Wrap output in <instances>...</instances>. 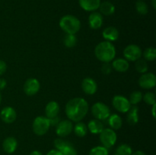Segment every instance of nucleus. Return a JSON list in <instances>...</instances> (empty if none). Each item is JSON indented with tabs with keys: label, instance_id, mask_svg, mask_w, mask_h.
I'll return each instance as SVG.
<instances>
[{
	"label": "nucleus",
	"instance_id": "nucleus-34",
	"mask_svg": "<svg viewBox=\"0 0 156 155\" xmlns=\"http://www.w3.org/2000/svg\"><path fill=\"white\" fill-rule=\"evenodd\" d=\"M69 144H70L69 141H65L63 139H61V138H57V139L55 140L54 141V146L56 148V150H58L59 151H61L64 147L66 145H68Z\"/></svg>",
	"mask_w": 156,
	"mask_h": 155
},
{
	"label": "nucleus",
	"instance_id": "nucleus-45",
	"mask_svg": "<svg viewBox=\"0 0 156 155\" xmlns=\"http://www.w3.org/2000/svg\"><path fill=\"white\" fill-rule=\"evenodd\" d=\"M114 155H117V153H115V154H114Z\"/></svg>",
	"mask_w": 156,
	"mask_h": 155
},
{
	"label": "nucleus",
	"instance_id": "nucleus-5",
	"mask_svg": "<svg viewBox=\"0 0 156 155\" xmlns=\"http://www.w3.org/2000/svg\"><path fill=\"white\" fill-rule=\"evenodd\" d=\"M91 113L96 119H107L111 115V110L109 107L101 102L95 103L91 107Z\"/></svg>",
	"mask_w": 156,
	"mask_h": 155
},
{
	"label": "nucleus",
	"instance_id": "nucleus-8",
	"mask_svg": "<svg viewBox=\"0 0 156 155\" xmlns=\"http://www.w3.org/2000/svg\"><path fill=\"white\" fill-rule=\"evenodd\" d=\"M112 103L114 107L122 113L127 112L129 108L131 107V104L129 100L122 95H116L113 98Z\"/></svg>",
	"mask_w": 156,
	"mask_h": 155
},
{
	"label": "nucleus",
	"instance_id": "nucleus-4",
	"mask_svg": "<svg viewBox=\"0 0 156 155\" xmlns=\"http://www.w3.org/2000/svg\"><path fill=\"white\" fill-rule=\"evenodd\" d=\"M50 127V120L44 116H37L34 119L32 125L33 131L37 135H44L49 131Z\"/></svg>",
	"mask_w": 156,
	"mask_h": 155
},
{
	"label": "nucleus",
	"instance_id": "nucleus-29",
	"mask_svg": "<svg viewBox=\"0 0 156 155\" xmlns=\"http://www.w3.org/2000/svg\"><path fill=\"white\" fill-rule=\"evenodd\" d=\"M143 94H142L140 91H133V92L130 94V96H129V103H130V104L136 105L141 102V100H143Z\"/></svg>",
	"mask_w": 156,
	"mask_h": 155
},
{
	"label": "nucleus",
	"instance_id": "nucleus-22",
	"mask_svg": "<svg viewBox=\"0 0 156 155\" xmlns=\"http://www.w3.org/2000/svg\"><path fill=\"white\" fill-rule=\"evenodd\" d=\"M108 124L113 130H118L123 125L121 117L117 114H112L108 117Z\"/></svg>",
	"mask_w": 156,
	"mask_h": 155
},
{
	"label": "nucleus",
	"instance_id": "nucleus-2",
	"mask_svg": "<svg viewBox=\"0 0 156 155\" xmlns=\"http://www.w3.org/2000/svg\"><path fill=\"white\" fill-rule=\"evenodd\" d=\"M94 54L98 60L103 62H110L116 56L115 47L109 41H103L96 46Z\"/></svg>",
	"mask_w": 156,
	"mask_h": 155
},
{
	"label": "nucleus",
	"instance_id": "nucleus-36",
	"mask_svg": "<svg viewBox=\"0 0 156 155\" xmlns=\"http://www.w3.org/2000/svg\"><path fill=\"white\" fill-rule=\"evenodd\" d=\"M7 69V65L6 63L2 60H0V75L4 74Z\"/></svg>",
	"mask_w": 156,
	"mask_h": 155
},
{
	"label": "nucleus",
	"instance_id": "nucleus-41",
	"mask_svg": "<svg viewBox=\"0 0 156 155\" xmlns=\"http://www.w3.org/2000/svg\"><path fill=\"white\" fill-rule=\"evenodd\" d=\"M30 155H43V154L41 153V152L38 151V150H34V151H32L31 153H30Z\"/></svg>",
	"mask_w": 156,
	"mask_h": 155
},
{
	"label": "nucleus",
	"instance_id": "nucleus-33",
	"mask_svg": "<svg viewBox=\"0 0 156 155\" xmlns=\"http://www.w3.org/2000/svg\"><path fill=\"white\" fill-rule=\"evenodd\" d=\"M60 152L62 155H77V151L72 144H69L66 146Z\"/></svg>",
	"mask_w": 156,
	"mask_h": 155
},
{
	"label": "nucleus",
	"instance_id": "nucleus-12",
	"mask_svg": "<svg viewBox=\"0 0 156 155\" xmlns=\"http://www.w3.org/2000/svg\"><path fill=\"white\" fill-rule=\"evenodd\" d=\"M0 117L4 122L12 123L15 121L17 118V113L15 109L11 106H6L2 109L0 112Z\"/></svg>",
	"mask_w": 156,
	"mask_h": 155
},
{
	"label": "nucleus",
	"instance_id": "nucleus-20",
	"mask_svg": "<svg viewBox=\"0 0 156 155\" xmlns=\"http://www.w3.org/2000/svg\"><path fill=\"white\" fill-rule=\"evenodd\" d=\"M127 116V122L130 126H135L139 122V109L136 106L134 105L133 106H131L128 110Z\"/></svg>",
	"mask_w": 156,
	"mask_h": 155
},
{
	"label": "nucleus",
	"instance_id": "nucleus-11",
	"mask_svg": "<svg viewBox=\"0 0 156 155\" xmlns=\"http://www.w3.org/2000/svg\"><path fill=\"white\" fill-rule=\"evenodd\" d=\"M41 84L37 79L30 78L25 81L24 84V91L27 96H34L39 91Z\"/></svg>",
	"mask_w": 156,
	"mask_h": 155
},
{
	"label": "nucleus",
	"instance_id": "nucleus-13",
	"mask_svg": "<svg viewBox=\"0 0 156 155\" xmlns=\"http://www.w3.org/2000/svg\"><path fill=\"white\" fill-rule=\"evenodd\" d=\"M82 88L86 94L93 95L97 91L98 85L94 79L91 78H85L82 82Z\"/></svg>",
	"mask_w": 156,
	"mask_h": 155
},
{
	"label": "nucleus",
	"instance_id": "nucleus-43",
	"mask_svg": "<svg viewBox=\"0 0 156 155\" xmlns=\"http://www.w3.org/2000/svg\"><path fill=\"white\" fill-rule=\"evenodd\" d=\"M152 5L154 9H156V0H152Z\"/></svg>",
	"mask_w": 156,
	"mask_h": 155
},
{
	"label": "nucleus",
	"instance_id": "nucleus-39",
	"mask_svg": "<svg viewBox=\"0 0 156 155\" xmlns=\"http://www.w3.org/2000/svg\"><path fill=\"white\" fill-rule=\"evenodd\" d=\"M6 84H7L6 81L3 78H0V91L4 89L6 87Z\"/></svg>",
	"mask_w": 156,
	"mask_h": 155
},
{
	"label": "nucleus",
	"instance_id": "nucleus-27",
	"mask_svg": "<svg viewBox=\"0 0 156 155\" xmlns=\"http://www.w3.org/2000/svg\"><path fill=\"white\" fill-rule=\"evenodd\" d=\"M142 55H143V57H144L145 60L147 61H154L156 58V50L155 47H148L146 50H144L143 53Z\"/></svg>",
	"mask_w": 156,
	"mask_h": 155
},
{
	"label": "nucleus",
	"instance_id": "nucleus-3",
	"mask_svg": "<svg viewBox=\"0 0 156 155\" xmlns=\"http://www.w3.org/2000/svg\"><path fill=\"white\" fill-rule=\"evenodd\" d=\"M59 27L67 34H76L80 30L81 22L74 15H64L59 21Z\"/></svg>",
	"mask_w": 156,
	"mask_h": 155
},
{
	"label": "nucleus",
	"instance_id": "nucleus-15",
	"mask_svg": "<svg viewBox=\"0 0 156 155\" xmlns=\"http://www.w3.org/2000/svg\"><path fill=\"white\" fill-rule=\"evenodd\" d=\"M81 8L86 12H94L98 9L101 0H79Z\"/></svg>",
	"mask_w": 156,
	"mask_h": 155
},
{
	"label": "nucleus",
	"instance_id": "nucleus-40",
	"mask_svg": "<svg viewBox=\"0 0 156 155\" xmlns=\"http://www.w3.org/2000/svg\"><path fill=\"white\" fill-rule=\"evenodd\" d=\"M131 155H146V153L143 151H141V150H137V151L134 152V153H132Z\"/></svg>",
	"mask_w": 156,
	"mask_h": 155
},
{
	"label": "nucleus",
	"instance_id": "nucleus-35",
	"mask_svg": "<svg viewBox=\"0 0 156 155\" xmlns=\"http://www.w3.org/2000/svg\"><path fill=\"white\" fill-rule=\"evenodd\" d=\"M112 65L109 62H104L101 66V71L105 74H109L112 71Z\"/></svg>",
	"mask_w": 156,
	"mask_h": 155
},
{
	"label": "nucleus",
	"instance_id": "nucleus-38",
	"mask_svg": "<svg viewBox=\"0 0 156 155\" xmlns=\"http://www.w3.org/2000/svg\"><path fill=\"white\" fill-rule=\"evenodd\" d=\"M47 155H62V153L60 151H59L58 150H51L47 153Z\"/></svg>",
	"mask_w": 156,
	"mask_h": 155
},
{
	"label": "nucleus",
	"instance_id": "nucleus-30",
	"mask_svg": "<svg viewBox=\"0 0 156 155\" xmlns=\"http://www.w3.org/2000/svg\"><path fill=\"white\" fill-rule=\"evenodd\" d=\"M136 10L140 15H146L149 12V7L143 0H140L136 3Z\"/></svg>",
	"mask_w": 156,
	"mask_h": 155
},
{
	"label": "nucleus",
	"instance_id": "nucleus-25",
	"mask_svg": "<svg viewBox=\"0 0 156 155\" xmlns=\"http://www.w3.org/2000/svg\"><path fill=\"white\" fill-rule=\"evenodd\" d=\"M63 44L67 48H73L77 43V38L75 34H67L63 37Z\"/></svg>",
	"mask_w": 156,
	"mask_h": 155
},
{
	"label": "nucleus",
	"instance_id": "nucleus-26",
	"mask_svg": "<svg viewBox=\"0 0 156 155\" xmlns=\"http://www.w3.org/2000/svg\"><path fill=\"white\" fill-rule=\"evenodd\" d=\"M135 68L138 72L142 73V74H144L146 73V71L149 69V67H148V64L146 62V60L142 59H139L138 60L136 61L135 64Z\"/></svg>",
	"mask_w": 156,
	"mask_h": 155
},
{
	"label": "nucleus",
	"instance_id": "nucleus-23",
	"mask_svg": "<svg viewBox=\"0 0 156 155\" xmlns=\"http://www.w3.org/2000/svg\"><path fill=\"white\" fill-rule=\"evenodd\" d=\"M98 9H100L101 14H103L104 15H106V16L113 15L115 12V6L114 5V4L108 1L101 3Z\"/></svg>",
	"mask_w": 156,
	"mask_h": 155
},
{
	"label": "nucleus",
	"instance_id": "nucleus-19",
	"mask_svg": "<svg viewBox=\"0 0 156 155\" xmlns=\"http://www.w3.org/2000/svg\"><path fill=\"white\" fill-rule=\"evenodd\" d=\"M102 35L107 41H116L119 38V31L116 27H108L103 30Z\"/></svg>",
	"mask_w": 156,
	"mask_h": 155
},
{
	"label": "nucleus",
	"instance_id": "nucleus-37",
	"mask_svg": "<svg viewBox=\"0 0 156 155\" xmlns=\"http://www.w3.org/2000/svg\"><path fill=\"white\" fill-rule=\"evenodd\" d=\"M49 120H50V126H56V125L59 123V118L58 116H56V117H55V118H53V119H49Z\"/></svg>",
	"mask_w": 156,
	"mask_h": 155
},
{
	"label": "nucleus",
	"instance_id": "nucleus-17",
	"mask_svg": "<svg viewBox=\"0 0 156 155\" xmlns=\"http://www.w3.org/2000/svg\"><path fill=\"white\" fill-rule=\"evenodd\" d=\"M18 147V141L14 137H8L2 143V147L7 153H12L15 151Z\"/></svg>",
	"mask_w": 156,
	"mask_h": 155
},
{
	"label": "nucleus",
	"instance_id": "nucleus-42",
	"mask_svg": "<svg viewBox=\"0 0 156 155\" xmlns=\"http://www.w3.org/2000/svg\"><path fill=\"white\" fill-rule=\"evenodd\" d=\"M155 107H156V105L154 104L152 105V115H153L154 118H155Z\"/></svg>",
	"mask_w": 156,
	"mask_h": 155
},
{
	"label": "nucleus",
	"instance_id": "nucleus-14",
	"mask_svg": "<svg viewBox=\"0 0 156 155\" xmlns=\"http://www.w3.org/2000/svg\"><path fill=\"white\" fill-rule=\"evenodd\" d=\"M89 26L93 30H98L100 28L103 24V17L99 12H93L88 17Z\"/></svg>",
	"mask_w": 156,
	"mask_h": 155
},
{
	"label": "nucleus",
	"instance_id": "nucleus-21",
	"mask_svg": "<svg viewBox=\"0 0 156 155\" xmlns=\"http://www.w3.org/2000/svg\"><path fill=\"white\" fill-rule=\"evenodd\" d=\"M88 130L92 134H100L104 129V125L101 120L91 119L88 124Z\"/></svg>",
	"mask_w": 156,
	"mask_h": 155
},
{
	"label": "nucleus",
	"instance_id": "nucleus-16",
	"mask_svg": "<svg viewBox=\"0 0 156 155\" xmlns=\"http://www.w3.org/2000/svg\"><path fill=\"white\" fill-rule=\"evenodd\" d=\"M59 112V106L56 101H50L45 107L46 116L48 119H53L58 116Z\"/></svg>",
	"mask_w": 156,
	"mask_h": 155
},
{
	"label": "nucleus",
	"instance_id": "nucleus-28",
	"mask_svg": "<svg viewBox=\"0 0 156 155\" xmlns=\"http://www.w3.org/2000/svg\"><path fill=\"white\" fill-rule=\"evenodd\" d=\"M133 153L132 148L129 145L126 144H122L117 147L116 153L117 155H131Z\"/></svg>",
	"mask_w": 156,
	"mask_h": 155
},
{
	"label": "nucleus",
	"instance_id": "nucleus-6",
	"mask_svg": "<svg viewBox=\"0 0 156 155\" xmlns=\"http://www.w3.org/2000/svg\"><path fill=\"white\" fill-rule=\"evenodd\" d=\"M117 134L111 129H104L100 133V141L106 148L113 147L117 141Z\"/></svg>",
	"mask_w": 156,
	"mask_h": 155
},
{
	"label": "nucleus",
	"instance_id": "nucleus-1",
	"mask_svg": "<svg viewBox=\"0 0 156 155\" xmlns=\"http://www.w3.org/2000/svg\"><path fill=\"white\" fill-rule=\"evenodd\" d=\"M88 112V103L82 97H76L69 100L66 106V114L69 119L80 122Z\"/></svg>",
	"mask_w": 156,
	"mask_h": 155
},
{
	"label": "nucleus",
	"instance_id": "nucleus-9",
	"mask_svg": "<svg viewBox=\"0 0 156 155\" xmlns=\"http://www.w3.org/2000/svg\"><path fill=\"white\" fill-rule=\"evenodd\" d=\"M56 126V135L59 137H61V138L68 136L69 134H71V132L73 130V123L70 120L59 121V123Z\"/></svg>",
	"mask_w": 156,
	"mask_h": 155
},
{
	"label": "nucleus",
	"instance_id": "nucleus-44",
	"mask_svg": "<svg viewBox=\"0 0 156 155\" xmlns=\"http://www.w3.org/2000/svg\"><path fill=\"white\" fill-rule=\"evenodd\" d=\"M1 101H2V96H1V94H0V103H1Z\"/></svg>",
	"mask_w": 156,
	"mask_h": 155
},
{
	"label": "nucleus",
	"instance_id": "nucleus-18",
	"mask_svg": "<svg viewBox=\"0 0 156 155\" xmlns=\"http://www.w3.org/2000/svg\"><path fill=\"white\" fill-rule=\"evenodd\" d=\"M112 68L118 72H126L129 69V62L126 59L119 58L116 59L112 62Z\"/></svg>",
	"mask_w": 156,
	"mask_h": 155
},
{
	"label": "nucleus",
	"instance_id": "nucleus-32",
	"mask_svg": "<svg viewBox=\"0 0 156 155\" xmlns=\"http://www.w3.org/2000/svg\"><path fill=\"white\" fill-rule=\"evenodd\" d=\"M143 100L145 103H147L148 105H152L155 104V94L152 92H147L144 96L143 97Z\"/></svg>",
	"mask_w": 156,
	"mask_h": 155
},
{
	"label": "nucleus",
	"instance_id": "nucleus-7",
	"mask_svg": "<svg viewBox=\"0 0 156 155\" xmlns=\"http://www.w3.org/2000/svg\"><path fill=\"white\" fill-rule=\"evenodd\" d=\"M143 54L141 49L139 46L135 45V44H130L127 46L123 50V56H124L125 59L127 61H131V62H136L140 59Z\"/></svg>",
	"mask_w": 156,
	"mask_h": 155
},
{
	"label": "nucleus",
	"instance_id": "nucleus-10",
	"mask_svg": "<svg viewBox=\"0 0 156 155\" xmlns=\"http://www.w3.org/2000/svg\"><path fill=\"white\" fill-rule=\"evenodd\" d=\"M139 84L144 89H151L156 85V77L153 73H144L139 79Z\"/></svg>",
	"mask_w": 156,
	"mask_h": 155
},
{
	"label": "nucleus",
	"instance_id": "nucleus-24",
	"mask_svg": "<svg viewBox=\"0 0 156 155\" xmlns=\"http://www.w3.org/2000/svg\"><path fill=\"white\" fill-rule=\"evenodd\" d=\"M74 129V132L76 135H77L79 138H82L86 135L87 132H88V127L86 125L81 122H78L76 124V126L73 128Z\"/></svg>",
	"mask_w": 156,
	"mask_h": 155
},
{
	"label": "nucleus",
	"instance_id": "nucleus-31",
	"mask_svg": "<svg viewBox=\"0 0 156 155\" xmlns=\"http://www.w3.org/2000/svg\"><path fill=\"white\" fill-rule=\"evenodd\" d=\"M89 155H108V148L104 146H97L90 150Z\"/></svg>",
	"mask_w": 156,
	"mask_h": 155
}]
</instances>
